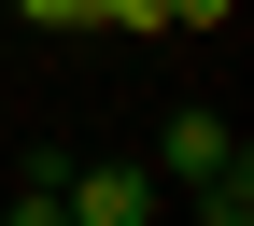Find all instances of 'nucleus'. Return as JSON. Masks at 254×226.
<instances>
[{
  "label": "nucleus",
  "mask_w": 254,
  "mask_h": 226,
  "mask_svg": "<svg viewBox=\"0 0 254 226\" xmlns=\"http://www.w3.org/2000/svg\"><path fill=\"white\" fill-rule=\"evenodd\" d=\"M184 226H254V155H226L212 184H184Z\"/></svg>",
  "instance_id": "nucleus-4"
},
{
  "label": "nucleus",
  "mask_w": 254,
  "mask_h": 226,
  "mask_svg": "<svg viewBox=\"0 0 254 226\" xmlns=\"http://www.w3.org/2000/svg\"><path fill=\"white\" fill-rule=\"evenodd\" d=\"M226 155H240V127H226V113H212V99H170V127H155V155H141V170L184 198V184H212Z\"/></svg>",
  "instance_id": "nucleus-2"
},
{
  "label": "nucleus",
  "mask_w": 254,
  "mask_h": 226,
  "mask_svg": "<svg viewBox=\"0 0 254 226\" xmlns=\"http://www.w3.org/2000/svg\"><path fill=\"white\" fill-rule=\"evenodd\" d=\"M57 198H71V226H155V212H170V184H155L141 155H71Z\"/></svg>",
  "instance_id": "nucleus-1"
},
{
  "label": "nucleus",
  "mask_w": 254,
  "mask_h": 226,
  "mask_svg": "<svg viewBox=\"0 0 254 226\" xmlns=\"http://www.w3.org/2000/svg\"><path fill=\"white\" fill-rule=\"evenodd\" d=\"M57 170H71V155H28V170H14V198H0V226H71V198H57Z\"/></svg>",
  "instance_id": "nucleus-3"
},
{
  "label": "nucleus",
  "mask_w": 254,
  "mask_h": 226,
  "mask_svg": "<svg viewBox=\"0 0 254 226\" xmlns=\"http://www.w3.org/2000/svg\"><path fill=\"white\" fill-rule=\"evenodd\" d=\"M240 0H155V28H226Z\"/></svg>",
  "instance_id": "nucleus-6"
},
{
  "label": "nucleus",
  "mask_w": 254,
  "mask_h": 226,
  "mask_svg": "<svg viewBox=\"0 0 254 226\" xmlns=\"http://www.w3.org/2000/svg\"><path fill=\"white\" fill-rule=\"evenodd\" d=\"M28 28H99V0H14Z\"/></svg>",
  "instance_id": "nucleus-5"
}]
</instances>
